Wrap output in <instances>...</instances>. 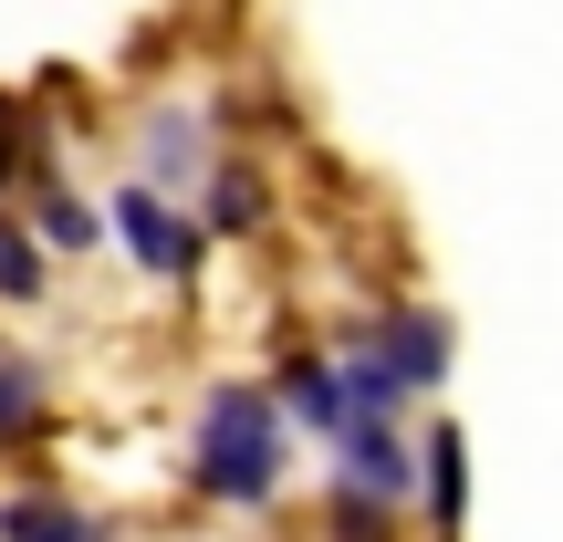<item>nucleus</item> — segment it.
Listing matches in <instances>:
<instances>
[{
    "label": "nucleus",
    "mask_w": 563,
    "mask_h": 542,
    "mask_svg": "<svg viewBox=\"0 0 563 542\" xmlns=\"http://www.w3.org/2000/svg\"><path fill=\"white\" fill-rule=\"evenodd\" d=\"M188 460H199V490L230 511H262L282 480V407L262 386H209L199 428H188Z\"/></svg>",
    "instance_id": "obj_1"
},
{
    "label": "nucleus",
    "mask_w": 563,
    "mask_h": 542,
    "mask_svg": "<svg viewBox=\"0 0 563 542\" xmlns=\"http://www.w3.org/2000/svg\"><path fill=\"white\" fill-rule=\"evenodd\" d=\"M115 241L136 251L157 281H188V272H199V251H209V220H178L157 188H115Z\"/></svg>",
    "instance_id": "obj_2"
},
{
    "label": "nucleus",
    "mask_w": 563,
    "mask_h": 542,
    "mask_svg": "<svg viewBox=\"0 0 563 542\" xmlns=\"http://www.w3.org/2000/svg\"><path fill=\"white\" fill-rule=\"evenodd\" d=\"M355 344L386 365V376L418 397V386H439L449 376V323L439 313H418V302H397V313H376V323H355Z\"/></svg>",
    "instance_id": "obj_3"
},
{
    "label": "nucleus",
    "mask_w": 563,
    "mask_h": 542,
    "mask_svg": "<svg viewBox=\"0 0 563 542\" xmlns=\"http://www.w3.org/2000/svg\"><path fill=\"white\" fill-rule=\"evenodd\" d=\"M344 490H365V501H386V511H397L407 501V490H418V460H407V439H397V428H344Z\"/></svg>",
    "instance_id": "obj_4"
},
{
    "label": "nucleus",
    "mask_w": 563,
    "mask_h": 542,
    "mask_svg": "<svg viewBox=\"0 0 563 542\" xmlns=\"http://www.w3.org/2000/svg\"><path fill=\"white\" fill-rule=\"evenodd\" d=\"M282 428H313V439H344V428H355V418H344V376H334V355H292V365H282Z\"/></svg>",
    "instance_id": "obj_5"
},
{
    "label": "nucleus",
    "mask_w": 563,
    "mask_h": 542,
    "mask_svg": "<svg viewBox=\"0 0 563 542\" xmlns=\"http://www.w3.org/2000/svg\"><path fill=\"white\" fill-rule=\"evenodd\" d=\"M104 522H84L63 490H11L0 501V542H95Z\"/></svg>",
    "instance_id": "obj_6"
},
{
    "label": "nucleus",
    "mask_w": 563,
    "mask_h": 542,
    "mask_svg": "<svg viewBox=\"0 0 563 542\" xmlns=\"http://www.w3.org/2000/svg\"><path fill=\"white\" fill-rule=\"evenodd\" d=\"M42 292H53V251L0 209V302H42Z\"/></svg>",
    "instance_id": "obj_7"
},
{
    "label": "nucleus",
    "mask_w": 563,
    "mask_h": 542,
    "mask_svg": "<svg viewBox=\"0 0 563 542\" xmlns=\"http://www.w3.org/2000/svg\"><path fill=\"white\" fill-rule=\"evenodd\" d=\"M470 460H460V428H449V439L439 449H428V522H439V532H460V511H470Z\"/></svg>",
    "instance_id": "obj_8"
},
{
    "label": "nucleus",
    "mask_w": 563,
    "mask_h": 542,
    "mask_svg": "<svg viewBox=\"0 0 563 542\" xmlns=\"http://www.w3.org/2000/svg\"><path fill=\"white\" fill-rule=\"evenodd\" d=\"M42 428V376L21 355H0V439H32Z\"/></svg>",
    "instance_id": "obj_9"
},
{
    "label": "nucleus",
    "mask_w": 563,
    "mask_h": 542,
    "mask_svg": "<svg viewBox=\"0 0 563 542\" xmlns=\"http://www.w3.org/2000/svg\"><path fill=\"white\" fill-rule=\"evenodd\" d=\"M32 230H42V251H95V209H84V199H63V188H42Z\"/></svg>",
    "instance_id": "obj_10"
},
{
    "label": "nucleus",
    "mask_w": 563,
    "mask_h": 542,
    "mask_svg": "<svg viewBox=\"0 0 563 542\" xmlns=\"http://www.w3.org/2000/svg\"><path fill=\"white\" fill-rule=\"evenodd\" d=\"M262 220V178L251 167H220V188H209V230H251Z\"/></svg>",
    "instance_id": "obj_11"
},
{
    "label": "nucleus",
    "mask_w": 563,
    "mask_h": 542,
    "mask_svg": "<svg viewBox=\"0 0 563 542\" xmlns=\"http://www.w3.org/2000/svg\"><path fill=\"white\" fill-rule=\"evenodd\" d=\"M334 542H386V501H365V490H334Z\"/></svg>",
    "instance_id": "obj_12"
},
{
    "label": "nucleus",
    "mask_w": 563,
    "mask_h": 542,
    "mask_svg": "<svg viewBox=\"0 0 563 542\" xmlns=\"http://www.w3.org/2000/svg\"><path fill=\"white\" fill-rule=\"evenodd\" d=\"M146 146H157V157H146L157 178H188V167H199V157H188V146H199V136H188V115H157V136H146Z\"/></svg>",
    "instance_id": "obj_13"
},
{
    "label": "nucleus",
    "mask_w": 563,
    "mask_h": 542,
    "mask_svg": "<svg viewBox=\"0 0 563 542\" xmlns=\"http://www.w3.org/2000/svg\"><path fill=\"white\" fill-rule=\"evenodd\" d=\"M21 178V136H11V115H0V188Z\"/></svg>",
    "instance_id": "obj_14"
}]
</instances>
